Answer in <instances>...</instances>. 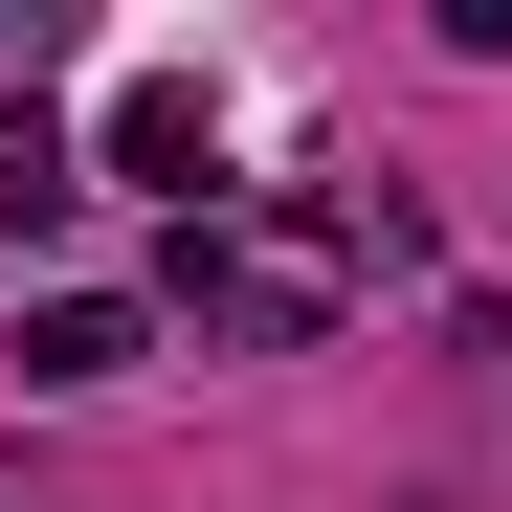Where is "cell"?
Listing matches in <instances>:
<instances>
[{
  "mask_svg": "<svg viewBox=\"0 0 512 512\" xmlns=\"http://www.w3.org/2000/svg\"><path fill=\"white\" fill-rule=\"evenodd\" d=\"M334 290H357V201H290V223H179V312L223 334V357H290V334H334Z\"/></svg>",
  "mask_w": 512,
  "mask_h": 512,
  "instance_id": "obj_1",
  "label": "cell"
},
{
  "mask_svg": "<svg viewBox=\"0 0 512 512\" xmlns=\"http://www.w3.org/2000/svg\"><path fill=\"white\" fill-rule=\"evenodd\" d=\"M90 179H156L179 223H223V67H112V112H90Z\"/></svg>",
  "mask_w": 512,
  "mask_h": 512,
  "instance_id": "obj_2",
  "label": "cell"
},
{
  "mask_svg": "<svg viewBox=\"0 0 512 512\" xmlns=\"http://www.w3.org/2000/svg\"><path fill=\"white\" fill-rule=\"evenodd\" d=\"M134 357H156L134 290H45V312H23V379H45V401H90V379H134Z\"/></svg>",
  "mask_w": 512,
  "mask_h": 512,
  "instance_id": "obj_4",
  "label": "cell"
},
{
  "mask_svg": "<svg viewBox=\"0 0 512 512\" xmlns=\"http://www.w3.org/2000/svg\"><path fill=\"white\" fill-rule=\"evenodd\" d=\"M67 201H90V134L45 90H0V245H67Z\"/></svg>",
  "mask_w": 512,
  "mask_h": 512,
  "instance_id": "obj_3",
  "label": "cell"
}]
</instances>
